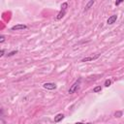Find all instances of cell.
<instances>
[{
  "label": "cell",
  "instance_id": "cell-1",
  "mask_svg": "<svg viewBox=\"0 0 124 124\" xmlns=\"http://www.w3.org/2000/svg\"><path fill=\"white\" fill-rule=\"evenodd\" d=\"M67 8H68V3H67V2H64V3L61 5V10H60V12L58 13V15H57V17H56V19H57V21L61 19V18L65 16V14H66V12H67Z\"/></svg>",
  "mask_w": 124,
  "mask_h": 124
},
{
  "label": "cell",
  "instance_id": "cell-2",
  "mask_svg": "<svg viewBox=\"0 0 124 124\" xmlns=\"http://www.w3.org/2000/svg\"><path fill=\"white\" fill-rule=\"evenodd\" d=\"M81 79H79L78 81H76L71 85V87H70V89H69V91H68V93H69V94H73V93L76 92V91H78V89H79V87H80V85H81Z\"/></svg>",
  "mask_w": 124,
  "mask_h": 124
},
{
  "label": "cell",
  "instance_id": "cell-3",
  "mask_svg": "<svg viewBox=\"0 0 124 124\" xmlns=\"http://www.w3.org/2000/svg\"><path fill=\"white\" fill-rule=\"evenodd\" d=\"M43 87L45 89H48V90H54L56 89V84L53 83V82H46L43 84Z\"/></svg>",
  "mask_w": 124,
  "mask_h": 124
},
{
  "label": "cell",
  "instance_id": "cell-4",
  "mask_svg": "<svg viewBox=\"0 0 124 124\" xmlns=\"http://www.w3.org/2000/svg\"><path fill=\"white\" fill-rule=\"evenodd\" d=\"M11 29L13 31H15V30H23V29H27V26H26V25H24V24H17V25H15V26H13Z\"/></svg>",
  "mask_w": 124,
  "mask_h": 124
},
{
  "label": "cell",
  "instance_id": "cell-5",
  "mask_svg": "<svg viewBox=\"0 0 124 124\" xmlns=\"http://www.w3.org/2000/svg\"><path fill=\"white\" fill-rule=\"evenodd\" d=\"M116 19H117V15H113V16H110L109 18H108V21H107V23L108 24H113L115 21H116Z\"/></svg>",
  "mask_w": 124,
  "mask_h": 124
},
{
  "label": "cell",
  "instance_id": "cell-6",
  "mask_svg": "<svg viewBox=\"0 0 124 124\" xmlns=\"http://www.w3.org/2000/svg\"><path fill=\"white\" fill-rule=\"evenodd\" d=\"M100 56V54H97L95 56H90V57H85V58H83V59H81V62H87V61H92V60H95L97 59L98 57Z\"/></svg>",
  "mask_w": 124,
  "mask_h": 124
},
{
  "label": "cell",
  "instance_id": "cell-7",
  "mask_svg": "<svg viewBox=\"0 0 124 124\" xmlns=\"http://www.w3.org/2000/svg\"><path fill=\"white\" fill-rule=\"evenodd\" d=\"M63 118H64V114L63 113H58L56 116H54V122L58 123V122H60Z\"/></svg>",
  "mask_w": 124,
  "mask_h": 124
},
{
  "label": "cell",
  "instance_id": "cell-8",
  "mask_svg": "<svg viewBox=\"0 0 124 124\" xmlns=\"http://www.w3.org/2000/svg\"><path fill=\"white\" fill-rule=\"evenodd\" d=\"M94 3H95V1H93V0H90V1H88L87 4H86V6H85V8H84V11H87L91 7V6L94 5Z\"/></svg>",
  "mask_w": 124,
  "mask_h": 124
},
{
  "label": "cell",
  "instance_id": "cell-9",
  "mask_svg": "<svg viewBox=\"0 0 124 124\" xmlns=\"http://www.w3.org/2000/svg\"><path fill=\"white\" fill-rule=\"evenodd\" d=\"M17 53H18V50H13V51H11V53H7V56H8V57H11V56H14V55L17 54Z\"/></svg>",
  "mask_w": 124,
  "mask_h": 124
},
{
  "label": "cell",
  "instance_id": "cell-10",
  "mask_svg": "<svg viewBox=\"0 0 124 124\" xmlns=\"http://www.w3.org/2000/svg\"><path fill=\"white\" fill-rule=\"evenodd\" d=\"M101 90H102V87L101 86H96V87L93 88V92L94 93H97V92H99V91H101Z\"/></svg>",
  "mask_w": 124,
  "mask_h": 124
},
{
  "label": "cell",
  "instance_id": "cell-11",
  "mask_svg": "<svg viewBox=\"0 0 124 124\" xmlns=\"http://www.w3.org/2000/svg\"><path fill=\"white\" fill-rule=\"evenodd\" d=\"M110 84H112V81H110V80H106V81H105V86L106 87H109Z\"/></svg>",
  "mask_w": 124,
  "mask_h": 124
},
{
  "label": "cell",
  "instance_id": "cell-12",
  "mask_svg": "<svg viewBox=\"0 0 124 124\" xmlns=\"http://www.w3.org/2000/svg\"><path fill=\"white\" fill-rule=\"evenodd\" d=\"M114 115H115V117H121L122 116V112H115V113H114Z\"/></svg>",
  "mask_w": 124,
  "mask_h": 124
},
{
  "label": "cell",
  "instance_id": "cell-13",
  "mask_svg": "<svg viewBox=\"0 0 124 124\" xmlns=\"http://www.w3.org/2000/svg\"><path fill=\"white\" fill-rule=\"evenodd\" d=\"M4 41H5V36L4 35H1L0 36V43H4Z\"/></svg>",
  "mask_w": 124,
  "mask_h": 124
},
{
  "label": "cell",
  "instance_id": "cell-14",
  "mask_svg": "<svg viewBox=\"0 0 124 124\" xmlns=\"http://www.w3.org/2000/svg\"><path fill=\"white\" fill-rule=\"evenodd\" d=\"M5 53V50H1V51H0V57H2Z\"/></svg>",
  "mask_w": 124,
  "mask_h": 124
},
{
  "label": "cell",
  "instance_id": "cell-15",
  "mask_svg": "<svg viewBox=\"0 0 124 124\" xmlns=\"http://www.w3.org/2000/svg\"><path fill=\"white\" fill-rule=\"evenodd\" d=\"M122 2H123V0H119V1H115V3H114V4H115V5L117 6V5H119V4H121Z\"/></svg>",
  "mask_w": 124,
  "mask_h": 124
},
{
  "label": "cell",
  "instance_id": "cell-16",
  "mask_svg": "<svg viewBox=\"0 0 124 124\" xmlns=\"http://www.w3.org/2000/svg\"><path fill=\"white\" fill-rule=\"evenodd\" d=\"M75 124H83V123H81V122H77V123H75Z\"/></svg>",
  "mask_w": 124,
  "mask_h": 124
},
{
  "label": "cell",
  "instance_id": "cell-17",
  "mask_svg": "<svg viewBox=\"0 0 124 124\" xmlns=\"http://www.w3.org/2000/svg\"><path fill=\"white\" fill-rule=\"evenodd\" d=\"M87 124H91V123H87Z\"/></svg>",
  "mask_w": 124,
  "mask_h": 124
}]
</instances>
